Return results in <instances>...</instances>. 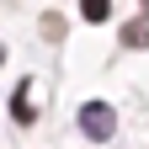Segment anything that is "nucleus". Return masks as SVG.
Listing matches in <instances>:
<instances>
[{
	"instance_id": "nucleus-1",
	"label": "nucleus",
	"mask_w": 149,
	"mask_h": 149,
	"mask_svg": "<svg viewBox=\"0 0 149 149\" xmlns=\"http://www.w3.org/2000/svg\"><path fill=\"white\" fill-rule=\"evenodd\" d=\"M80 128H85L91 139H112L117 117H112V107H107V101H85V107H80Z\"/></svg>"
},
{
	"instance_id": "nucleus-2",
	"label": "nucleus",
	"mask_w": 149,
	"mask_h": 149,
	"mask_svg": "<svg viewBox=\"0 0 149 149\" xmlns=\"http://www.w3.org/2000/svg\"><path fill=\"white\" fill-rule=\"evenodd\" d=\"M11 117H16V123H32V91H27V85H16V96H11Z\"/></svg>"
},
{
	"instance_id": "nucleus-3",
	"label": "nucleus",
	"mask_w": 149,
	"mask_h": 149,
	"mask_svg": "<svg viewBox=\"0 0 149 149\" xmlns=\"http://www.w3.org/2000/svg\"><path fill=\"white\" fill-rule=\"evenodd\" d=\"M107 11H112V0H80V16H85V22H107Z\"/></svg>"
},
{
	"instance_id": "nucleus-4",
	"label": "nucleus",
	"mask_w": 149,
	"mask_h": 149,
	"mask_svg": "<svg viewBox=\"0 0 149 149\" xmlns=\"http://www.w3.org/2000/svg\"><path fill=\"white\" fill-rule=\"evenodd\" d=\"M123 37H128V43H133V48H144V43H149V22H133V27H128Z\"/></svg>"
},
{
	"instance_id": "nucleus-5",
	"label": "nucleus",
	"mask_w": 149,
	"mask_h": 149,
	"mask_svg": "<svg viewBox=\"0 0 149 149\" xmlns=\"http://www.w3.org/2000/svg\"><path fill=\"white\" fill-rule=\"evenodd\" d=\"M144 11H149V0H144Z\"/></svg>"
}]
</instances>
